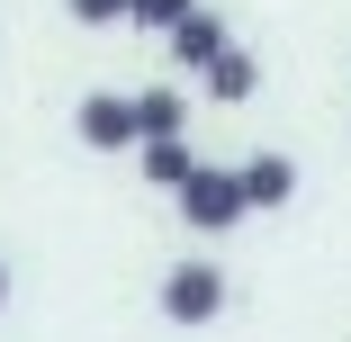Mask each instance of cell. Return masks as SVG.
<instances>
[{
  "label": "cell",
  "mask_w": 351,
  "mask_h": 342,
  "mask_svg": "<svg viewBox=\"0 0 351 342\" xmlns=\"http://www.w3.org/2000/svg\"><path fill=\"white\" fill-rule=\"evenodd\" d=\"M171 208H180V225H198V234H234L243 225V189H234V162H189V180L171 189Z\"/></svg>",
  "instance_id": "1"
},
{
  "label": "cell",
  "mask_w": 351,
  "mask_h": 342,
  "mask_svg": "<svg viewBox=\"0 0 351 342\" xmlns=\"http://www.w3.org/2000/svg\"><path fill=\"white\" fill-rule=\"evenodd\" d=\"M162 315L189 324V333L217 324V315H226V270H217V261H171V270H162Z\"/></svg>",
  "instance_id": "2"
},
{
  "label": "cell",
  "mask_w": 351,
  "mask_h": 342,
  "mask_svg": "<svg viewBox=\"0 0 351 342\" xmlns=\"http://www.w3.org/2000/svg\"><path fill=\"white\" fill-rule=\"evenodd\" d=\"M73 135L90 154H135V108H126V90H82L73 99Z\"/></svg>",
  "instance_id": "3"
},
{
  "label": "cell",
  "mask_w": 351,
  "mask_h": 342,
  "mask_svg": "<svg viewBox=\"0 0 351 342\" xmlns=\"http://www.w3.org/2000/svg\"><path fill=\"white\" fill-rule=\"evenodd\" d=\"M234 189H243V217L261 208H289V198H298V154H243L234 162Z\"/></svg>",
  "instance_id": "4"
},
{
  "label": "cell",
  "mask_w": 351,
  "mask_h": 342,
  "mask_svg": "<svg viewBox=\"0 0 351 342\" xmlns=\"http://www.w3.org/2000/svg\"><path fill=\"white\" fill-rule=\"evenodd\" d=\"M162 45H171V63H180V73H207V63H217V54L234 45V27H226V19H217V10L198 0V10H189V19H180Z\"/></svg>",
  "instance_id": "5"
},
{
  "label": "cell",
  "mask_w": 351,
  "mask_h": 342,
  "mask_svg": "<svg viewBox=\"0 0 351 342\" xmlns=\"http://www.w3.org/2000/svg\"><path fill=\"white\" fill-rule=\"evenodd\" d=\"M198 90L217 99V108H243V99L261 90V54H252V45H226V54H217V63L198 73Z\"/></svg>",
  "instance_id": "6"
},
{
  "label": "cell",
  "mask_w": 351,
  "mask_h": 342,
  "mask_svg": "<svg viewBox=\"0 0 351 342\" xmlns=\"http://www.w3.org/2000/svg\"><path fill=\"white\" fill-rule=\"evenodd\" d=\"M189 162H198L189 135H145V145H135V171H145V189H180V180H189Z\"/></svg>",
  "instance_id": "7"
},
{
  "label": "cell",
  "mask_w": 351,
  "mask_h": 342,
  "mask_svg": "<svg viewBox=\"0 0 351 342\" xmlns=\"http://www.w3.org/2000/svg\"><path fill=\"white\" fill-rule=\"evenodd\" d=\"M126 108H135V145H145V135H189V99H180L171 82H154V90H126Z\"/></svg>",
  "instance_id": "8"
},
{
  "label": "cell",
  "mask_w": 351,
  "mask_h": 342,
  "mask_svg": "<svg viewBox=\"0 0 351 342\" xmlns=\"http://www.w3.org/2000/svg\"><path fill=\"white\" fill-rule=\"evenodd\" d=\"M189 10H198V0H126V27H145V36H171Z\"/></svg>",
  "instance_id": "9"
},
{
  "label": "cell",
  "mask_w": 351,
  "mask_h": 342,
  "mask_svg": "<svg viewBox=\"0 0 351 342\" xmlns=\"http://www.w3.org/2000/svg\"><path fill=\"white\" fill-rule=\"evenodd\" d=\"M73 27H126V0H63Z\"/></svg>",
  "instance_id": "10"
},
{
  "label": "cell",
  "mask_w": 351,
  "mask_h": 342,
  "mask_svg": "<svg viewBox=\"0 0 351 342\" xmlns=\"http://www.w3.org/2000/svg\"><path fill=\"white\" fill-rule=\"evenodd\" d=\"M0 306H10V261H0Z\"/></svg>",
  "instance_id": "11"
}]
</instances>
